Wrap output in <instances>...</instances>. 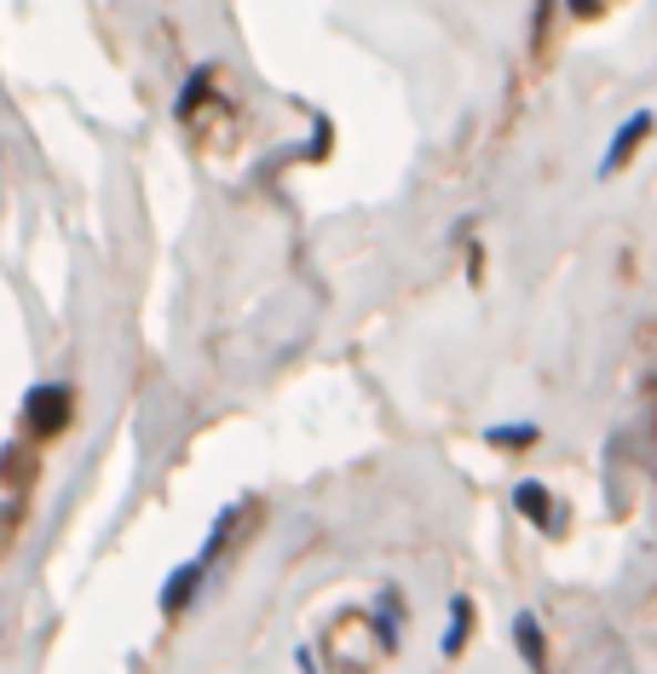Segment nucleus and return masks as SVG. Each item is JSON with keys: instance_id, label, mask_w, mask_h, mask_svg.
<instances>
[{"instance_id": "nucleus-1", "label": "nucleus", "mask_w": 657, "mask_h": 674, "mask_svg": "<svg viewBox=\"0 0 657 674\" xmlns=\"http://www.w3.org/2000/svg\"><path fill=\"white\" fill-rule=\"evenodd\" d=\"M70 416H75V392L70 387H35L30 392V404H23V421H30V432L35 438H52V432H64L70 427Z\"/></svg>"}, {"instance_id": "nucleus-2", "label": "nucleus", "mask_w": 657, "mask_h": 674, "mask_svg": "<svg viewBox=\"0 0 657 674\" xmlns=\"http://www.w3.org/2000/svg\"><path fill=\"white\" fill-rule=\"evenodd\" d=\"M203 576H208V560H203V553H196L191 565H179L174 576L162 582V611H167V617H179V611L196 600V589H203Z\"/></svg>"}, {"instance_id": "nucleus-3", "label": "nucleus", "mask_w": 657, "mask_h": 674, "mask_svg": "<svg viewBox=\"0 0 657 674\" xmlns=\"http://www.w3.org/2000/svg\"><path fill=\"white\" fill-rule=\"evenodd\" d=\"M513 646H520V657L531 663V674H548V640H542V623L531 617V611L513 617Z\"/></svg>"}, {"instance_id": "nucleus-4", "label": "nucleus", "mask_w": 657, "mask_h": 674, "mask_svg": "<svg viewBox=\"0 0 657 674\" xmlns=\"http://www.w3.org/2000/svg\"><path fill=\"white\" fill-rule=\"evenodd\" d=\"M646 133H651V115H646V110H640V115H628V127L612 139V151H606V167H599V173H623V167H628V156H635L640 144H646Z\"/></svg>"}, {"instance_id": "nucleus-5", "label": "nucleus", "mask_w": 657, "mask_h": 674, "mask_svg": "<svg viewBox=\"0 0 657 674\" xmlns=\"http://www.w3.org/2000/svg\"><path fill=\"white\" fill-rule=\"evenodd\" d=\"M513 508H520L536 531H554V502H548V484H536V479H525L520 490H513Z\"/></svg>"}, {"instance_id": "nucleus-6", "label": "nucleus", "mask_w": 657, "mask_h": 674, "mask_svg": "<svg viewBox=\"0 0 657 674\" xmlns=\"http://www.w3.org/2000/svg\"><path fill=\"white\" fill-rule=\"evenodd\" d=\"M468 629H473V600H450V629H444V657H455L468 646Z\"/></svg>"}, {"instance_id": "nucleus-7", "label": "nucleus", "mask_w": 657, "mask_h": 674, "mask_svg": "<svg viewBox=\"0 0 657 674\" xmlns=\"http://www.w3.org/2000/svg\"><path fill=\"white\" fill-rule=\"evenodd\" d=\"M484 445H496V450H531L536 445V427H491V432H484Z\"/></svg>"}, {"instance_id": "nucleus-8", "label": "nucleus", "mask_w": 657, "mask_h": 674, "mask_svg": "<svg viewBox=\"0 0 657 674\" xmlns=\"http://www.w3.org/2000/svg\"><path fill=\"white\" fill-rule=\"evenodd\" d=\"M208 81H214V70H196V75H191V86H185V93H179V115H191L196 104L208 99Z\"/></svg>"}, {"instance_id": "nucleus-9", "label": "nucleus", "mask_w": 657, "mask_h": 674, "mask_svg": "<svg viewBox=\"0 0 657 674\" xmlns=\"http://www.w3.org/2000/svg\"><path fill=\"white\" fill-rule=\"evenodd\" d=\"M612 7V0H571V12H577V18H594V12H606Z\"/></svg>"}]
</instances>
